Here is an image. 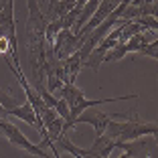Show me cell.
<instances>
[{
    "instance_id": "cell-1",
    "label": "cell",
    "mask_w": 158,
    "mask_h": 158,
    "mask_svg": "<svg viewBox=\"0 0 158 158\" xmlns=\"http://www.w3.org/2000/svg\"><path fill=\"white\" fill-rule=\"evenodd\" d=\"M110 118H116V120H110L106 126V132L103 134L110 136L116 142H126V140H134L140 136L146 134H158V126L154 122H144L140 120L136 112H128V114H112Z\"/></svg>"
},
{
    "instance_id": "cell-5",
    "label": "cell",
    "mask_w": 158,
    "mask_h": 158,
    "mask_svg": "<svg viewBox=\"0 0 158 158\" xmlns=\"http://www.w3.org/2000/svg\"><path fill=\"white\" fill-rule=\"evenodd\" d=\"M116 150H120L126 158H152L156 156V136L146 134L134 140L116 142Z\"/></svg>"
},
{
    "instance_id": "cell-10",
    "label": "cell",
    "mask_w": 158,
    "mask_h": 158,
    "mask_svg": "<svg viewBox=\"0 0 158 158\" xmlns=\"http://www.w3.org/2000/svg\"><path fill=\"white\" fill-rule=\"evenodd\" d=\"M53 110H55L57 114H59L61 118H63V124H67V122L71 120V112H69V106H67V102L63 98L61 99H57L55 102V106H53Z\"/></svg>"
},
{
    "instance_id": "cell-9",
    "label": "cell",
    "mask_w": 158,
    "mask_h": 158,
    "mask_svg": "<svg viewBox=\"0 0 158 158\" xmlns=\"http://www.w3.org/2000/svg\"><path fill=\"white\" fill-rule=\"evenodd\" d=\"M23 102H24V99L12 95V93H10V89H2V87H0V116H2L6 110H12V107L20 106Z\"/></svg>"
},
{
    "instance_id": "cell-2",
    "label": "cell",
    "mask_w": 158,
    "mask_h": 158,
    "mask_svg": "<svg viewBox=\"0 0 158 158\" xmlns=\"http://www.w3.org/2000/svg\"><path fill=\"white\" fill-rule=\"evenodd\" d=\"M61 98L67 102L69 106V112H71V120L67 124H63V136L73 128V120L83 112L85 107H95L99 103H114V102H130V99H136L138 93H130V95H116V98H106V99H87L81 91V87H77L75 83H63L59 89Z\"/></svg>"
},
{
    "instance_id": "cell-4",
    "label": "cell",
    "mask_w": 158,
    "mask_h": 158,
    "mask_svg": "<svg viewBox=\"0 0 158 158\" xmlns=\"http://www.w3.org/2000/svg\"><path fill=\"white\" fill-rule=\"evenodd\" d=\"M0 134L4 136L6 140H8L12 146H16V148L24 150V152L28 154H33V156H41V158H51L55 156L53 152H45V148H43L41 144H33L31 140L27 138V136L23 134V132L16 128L14 124H10L8 120H4V116H0Z\"/></svg>"
},
{
    "instance_id": "cell-3",
    "label": "cell",
    "mask_w": 158,
    "mask_h": 158,
    "mask_svg": "<svg viewBox=\"0 0 158 158\" xmlns=\"http://www.w3.org/2000/svg\"><path fill=\"white\" fill-rule=\"evenodd\" d=\"M53 144L57 148H63L71 154V156H77V158H107L110 154L116 150V140H112L110 136L102 134V136H95L93 144L89 148H77L75 144H71L65 136H59V138L53 140Z\"/></svg>"
},
{
    "instance_id": "cell-8",
    "label": "cell",
    "mask_w": 158,
    "mask_h": 158,
    "mask_svg": "<svg viewBox=\"0 0 158 158\" xmlns=\"http://www.w3.org/2000/svg\"><path fill=\"white\" fill-rule=\"evenodd\" d=\"M61 65H63V71L67 75V83H75L79 71L83 69V59L77 53H71L69 57H65V59L61 61Z\"/></svg>"
},
{
    "instance_id": "cell-6",
    "label": "cell",
    "mask_w": 158,
    "mask_h": 158,
    "mask_svg": "<svg viewBox=\"0 0 158 158\" xmlns=\"http://www.w3.org/2000/svg\"><path fill=\"white\" fill-rule=\"evenodd\" d=\"M83 39L85 37L75 35L71 28H61L59 33H57L55 41H53L51 51H53V55H55L59 61H63L65 57H69L71 53H75L79 47L83 45Z\"/></svg>"
},
{
    "instance_id": "cell-11",
    "label": "cell",
    "mask_w": 158,
    "mask_h": 158,
    "mask_svg": "<svg viewBox=\"0 0 158 158\" xmlns=\"http://www.w3.org/2000/svg\"><path fill=\"white\" fill-rule=\"evenodd\" d=\"M0 6H2V0H0Z\"/></svg>"
},
{
    "instance_id": "cell-7",
    "label": "cell",
    "mask_w": 158,
    "mask_h": 158,
    "mask_svg": "<svg viewBox=\"0 0 158 158\" xmlns=\"http://www.w3.org/2000/svg\"><path fill=\"white\" fill-rule=\"evenodd\" d=\"M107 122H110V116H107V114H103L102 110H91V107H85L83 112H81L73 120V128L77 124H91L93 130H95V136H102L103 132H106Z\"/></svg>"
}]
</instances>
